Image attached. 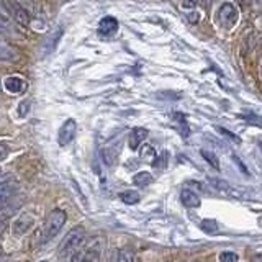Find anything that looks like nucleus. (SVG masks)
<instances>
[{
  "mask_svg": "<svg viewBox=\"0 0 262 262\" xmlns=\"http://www.w3.org/2000/svg\"><path fill=\"white\" fill-rule=\"evenodd\" d=\"M85 239V229L84 226H74L71 231L64 236V239L59 244V256H74L80 249Z\"/></svg>",
  "mask_w": 262,
  "mask_h": 262,
  "instance_id": "obj_1",
  "label": "nucleus"
},
{
  "mask_svg": "<svg viewBox=\"0 0 262 262\" xmlns=\"http://www.w3.org/2000/svg\"><path fill=\"white\" fill-rule=\"evenodd\" d=\"M66 220H68V213L64 210L56 208L48 215L45 226H43V237H41V243H49L56 234H59L62 229Z\"/></svg>",
  "mask_w": 262,
  "mask_h": 262,
  "instance_id": "obj_2",
  "label": "nucleus"
},
{
  "mask_svg": "<svg viewBox=\"0 0 262 262\" xmlns=\"http://www.w3.org/2000/svg\"><path fill=\"white\" fill-rule=\"evenodd\" d=\"M216 18H218L221 27H225L228 30L233 28L234 25H236V21H237V10H236V7L233 4H223L218 8Z\"/></svg>",
  "mask_w": 262,
  "mask_h": 262,
  "instance_id": "obj_3",
  "label": "nucleus"
},
{
  "mask_svg": "<svg viewBox=\"0 0 262 262\" xmlns=\"http://www.w3.org/2000/svg\"><path fill=\"white\" fill-rule=\"evenodd\" d=\"M16 190H18V182L15 179H7L4 182H0V211L10 203Z\"/></svg>",
  "mask_w": 262,
  "mask_h": 262,
  "instance_id": "obj_4",
  "label": "nucleus"
},
{
  "mask_svg": "<svg viewBox=\"0 0 262 262\" xmlns=\"http://www.w3.org/2000/svg\"><path fill=\"white\" fill-rule=\"evenodd\" d=\"M76 131H77V125H76V121H74L72 118L69 120H66L59 131H57V143H59V146H68L69 143H72V139L74 136H76Z\"/></svg>",
  "mask_w": 262,
  "mask_h": 262,
  "instance_id": "obj_5",
  "label": "nucleus"
},
{
  "mask_svg": "<svg viewBox=\"0 0 262 262\" xmlns=\"http://www.w3.org/2000/svg\"><path fill=\"white\" fill-rule=\"evenodd\" d=\"M62 31H64V28L59 25V27L53 28L51 31L48 33V36L43 39V45H41V56L45 57V56L51 54L54 51L57 43H59V38L62 36Z\"/></svg>",
  "mask_w": 262,
  "mask_h": 262,
  "instance_id": "obj_6",
  "label": "nucleus"
},
{
  "mask_svg": "<svg viewBox=\"0 0 262 262\" xmlns=\"http://www.w3.org/2000/svg\"><path fill=\"white\" fill-rule=\"evenodd\" d=\"M5 7H7V10L8 13H13L15 16V20L18 21L20 25H30V12L27 10V8H23L21 4L18 2H5Z\"/></svg>",
  "mask_w": 262,
  "mask_h": 262,
  "instance_id": "obj_7",
  "label": "nucleus"
},
{
  "mask_svg": "<svg viewBox=\"0 0 262 262\" xmlns=\"http://www.w3.org/2000/svg\"><path fill=\"white\" fill-rule=\"evenodd\" d=\"M147 138V129L146 128H133L128 136V144L131 149H138L141 147L143 141Z\"/></svg>",
  "mask_w": 262,
  "mask_h": 262,
  "instance_id": "obj_8",
  "label": "nucleus"
},
{
  "mask_svg": "<svg viewBox=\"0 0 262 262\" xmlns=\"http://www.w3.org/2000/svg\"><path fill=\"white\" fill-rule=\"evenodd\" d=\"M117 30H118V20L113 18V16H105L98 23V33L103 36H110Z\"/></svg>",
  "mask_w": 262,
  "mask_h": 262,
  "instance_id": "obj_9",
  "label": "nucleus"
},
{
  "mask_svg": "<svg viewBox=\"0 0 262 262\" xmlns=\"http://www.w3.org/2000/svg\"><path fill=\"white\" fill-rule=\"evenodd\" d=\"M4 85L7 89V92H10V94H21V92H25V89H27L25 80L21 77H15V76L7 77Z\"/></svg>",
  "mask_w": 262,
  "mask_h": 262,
  "instance_id": "obj_10",
  "label": "nucleus"
},
{
  "mask_svg": "<svg viewBox=\"0 0 262 262\" xmlns=\"http://www.w3.org/2000/svg\"><path fill=\"white\" fill-rule=\"evenodd\" d=\"M18 57V51L8 41L0 39V61H13Z\"/></svg>",
  "mask_w": 262,
  "mask_h": 262,
  "instance_id": "obj_11",
  "label": "nucleus"
},
{
  "mask_svg": "<svg viewBox=\"0 0 262 262\" xmlns=\"http://www.w3.org/2000/svg\"><path fill=\"white\" fill-rule=\"evenodd\" d=\"M180 200H182V203L187 208H199L200 207V196L195 192L188 190V188H184V190L180 192Z\"/></svg>",
  "mask_w": 262,
  "mask_h": 262,
  "instance_id": "obj_12",
  "label": "nucleus"
},
{
  "mask_svg": "<svg viewBox=\"0 0 262 262\" xmlns=\"http://www.w3.org/2000/svg\"><path fill=\"white\" fill-rule=\"evenodd\" d=\"M31 221H33V216H30L28 213H23V215L16 220V223L13 226L15 236H20V234H23L25 231H27V229L31 226Z\"/></svg>",
  "mask_w": 262,
  "mask_h": 262,
  "instance_id": "obj_13",
  "label": "nucleus"
},
{
  "mask_svg": "<svg viewBox=\"0 0 262 262\" xmlns=\"http://www.w3.org/2000/svg\"><path fill=\"white\" fill-rule=\"evenodd\" d=\"M112 262H136L135 252L129 249H118L115 252Z\"/></svg>",
  "mask_w": 262,
  "mask_h": 262,
  "instance_id": "obj_14",
  "label": "nucleus"
},
{
  "mask_svg": "<svg viewBox=\"0 0 262 262\" xmlns=\"http://www.w3.org/2000/svg\"><path fill=\"white\" fill-rule=\"evenodd\" d=\"M133 184L138 187H147L149 184H152V174L151 172H138V174L133 176Z\"/></svg>",
  "mask_w": 262,
  "mask_h": 262,
  "instance_id": "obj_15",
  "label": "nucleus"
},
{
  "mask_svg": "<svg viewBox=\"0 0 262 262\" xmlns=\"http://www.w3.org/2000/svg\"><path fill=\"white\" fill-rule=\"evenodd\" d=\"M120 200L126 205H135L139 202V193L135 190H126V192H121L120 193Z\"/></svg>",
  "mask_w": 262,
  "mask_h": 262,
  "instance_id": "obj_16",
  "label": "nucleus"
},
{
  "mask_svg": "<svg viewBox=\"0 0 262 262\" xmlns=\"http://www.w3.org/2000/svg\"><path fill=\"white\" fill-rule=\"evenodd\" d=\"M139 154H141L143 159H149L151 162H154V159L158 158V156H156L154 147L149 146V144H143L141 147H139Z\"/></svg>",
  "mask_w": 262,
  "mask_h": 262,
  "instance_id": "obj_17",
  "label": "nucleus"
},
{
  "mask_svg": "<svg viewBox=\"0 0 262 262\" xmlns=\"http://www.w3.org/2000/svg\"><path fill=\"white\" fill-rule=\"evenodd\" d=\"M202 156L205 158V161L207 162H210V166L211 167H215V169H220V162H218V159H216V156H215V152H211V151H202Z\"/></svg>",
  "mask_w": 262,
  "mask_h": 262,
  "instance_id": "obj_18",
  "label": "nucleus"
},
{
  "mask_svg": "<svg viewBox=\"0 0 262 262\" xmlns=\"http://www.w3.org/2000/svg\"><path fill=\"white\" fill-rule=\"evenodd\" d=\"M220 262H237V254L233 251H223L220 254Z\"/></svg>",
  "mask_w": 262,
  "mask_h": 262,
  "instance_id": "obj_19",
  "label": "nucleus"
},
{
  "mask_svg": "<svg viewBox=\"0 0 262 262\" xmlns=\"http://www.w3.org/2000/svg\"><path fill=\"white\" fill-rule=\"evenodd\" d=\"M202 228L207 233H215L218 229V223H216V221H213V220H203L202 221Z\"/></svg>",
  "mask_w": 262,
  "mask_h": 262,
  "instance_id": "obj_20",
  "label": "nucleus"
},
{
  "mask_svg": "<svg viewBox=\"0 0 262 262\" xmlns=\"http://www.w3.org/2000/svg\"><path fill=\"white\" fill-rule=\"evenodd\" d=\"M152 166L154 167H159V169H164V167L167 166V156L162 154V156H159V158H156L154 162H152Z\"/></svg>",
  "mask_w": 262,
  "mask_h": 262,
  "instance_id": "obj_21",
  "label": "nucleus"
},
{
  "mask_svg": "<svg viewBox=\"0 0 262 262\" xmlns=\"http://www.w3.org/2000/svg\"><path fill=\"white\" fill-rule=\"evenodd\" d=\"M30 110V100H23L20 105H18V115L23 118V117H27V113Z\"/></svg>",
  "mask_w": 262,
  "mask_h": 262,
  "instance_id": "obj_22",
  "label": "nucleus"
},
{
  "mask_svg": "<svg viewBox=\"0 0 262 262\" xmlns=\"http://www.w3.org/2000/svg\"><path fill=\"white\" fill-rule=\"evenodd\" d=\"M7 156H8V147H7V144L5 143H0V162L5 161Z\"/></svg>",
  "mask_w": 262,
  "mask_h": 262,
  "instance_id": "obj_23",
  "label": "nucleus"
},
{
  "mask_svg": "<svg viewBox=\"0 0 262 262\" xmlns=\"http://www.w3.org/2000/svg\"><path fill=\"white\" fill-rule=\"evenodd\" d=\"M82 262H97V257L94 259V254H92V252H89L87 256H85L84 259H82Z\"/></svg>",
  "mask_w": 262,
  "mask_h": 262,
  "instance_id": "obj_24",
  "label": "nucleus"
},
{
  "mask_svg": "<svg viewBox=\"0 0 262 262\" xmlns=\"http://www.w3.org/2000/svg\"><path fill=\"white\" fill-rule=\"evenodd\" d=\"M5 228H7V223L5 221H0V236L4 234V231H5Z\"/></svg>",
  "mask_w": 262,
  "mask_h": 262,
  "instance_id": "obj_25",
  "label": "nucleus"
},
{
  "mask_svg": "<svg viewBox=\"0 0 262 262\" xmlns=\"http://www.w3.org/2000/svg\"><path fill=\"white\" fill-rule=\"evenodd\" d=\"M0 8H5V4H0Z\"/></svg>",
  "mask_w": 262,
  "mask_h": 262,
  "instance_id": "obj_26",
  "label": "nucleus"
},
{
  "mask_svg": "<svg viewBox=\"0 0 262 262\" xmlns=\"http://www.w3.org/2000/svg\"><path fill=\"white\" fill-rule=\"evenodd\" d=\"M0 177H2V169H0Z\"/></svg>",
  "mask_w": 262,
  "mask_h": 262,
  "instance_id": "obj_27",
  "label": "nucleus"
},
{
  "mask_svg": "<svg viewBox=\"0 0 262 262\" xmlns=\"http://www.w3.org/2000/svg\"><path fill=\"white\" fill-rule=\"evenodd\" d=\"M39 262H49V260H39Z\"/></svg>",
  "mask_w": 262,
  "mask_h": 262,
  "instance_id": "obj_28",
  "label": "nucleus"
}]
</instances>
